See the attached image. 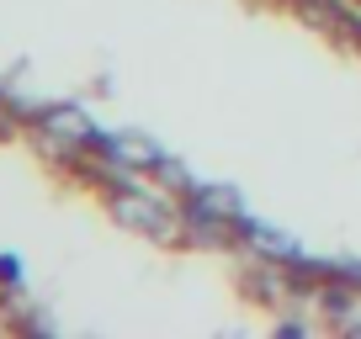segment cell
Wrapping results in <instances>:
<instances>
[{"label": "cell", "instance_id": "6da1fadb", "mask_svg": "<svg viewBox=\"0 0 361 339\" xmlns=\"http://www.w3.org/2000/svg\"><path fill=\"white\" fill-rule=\"evenodd\" d=\"M106 212H112L123 228L149 234V238H176L180 223H186V207L176 212V202L159 196V191H149V186H112V191H106Z\"/></svg>", "mask_w": 361, "mask_h": 339}, {"label": "cell", "instance_id": "7a4b0ae2", "mask_svg": "<svg viewBox=\"0 0 361 339\" xmlns=\"http://www.w3.org/2000/svg\"><path fill=\"white\" fill-rule=\"evenodd\" d=\"M180 207H186V228L192 234H224V228L245 223V196L234 186H192Z\"/></svg>", "mask_w": 361, "mask_h": 339}, {"label": "cell", "instance_id": "3957f363", "mask_svg": "<svg viewBox=\"0 0 361 339\" xmlns=\"http://www.w3.org/2000/svg\"><path fill=\"white\" fill-rule=\"evenodd\" d=\"M22 281H27L22 260H16V255H0V286H22Z\"/></svg>", "mask_w": 361, "mask_h": 339}]
</instances>
